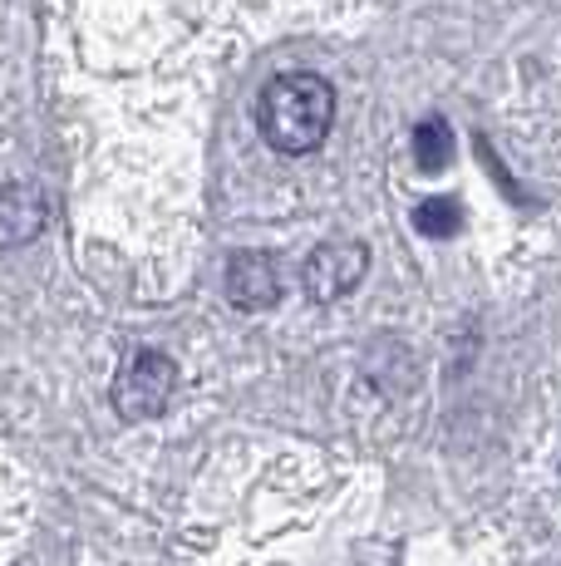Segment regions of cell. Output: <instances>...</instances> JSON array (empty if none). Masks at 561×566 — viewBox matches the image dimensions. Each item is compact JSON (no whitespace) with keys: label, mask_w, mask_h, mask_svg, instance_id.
<instances>
[{"label":"cell","mask_w":561,"mask_h":566,"mask_svg":"<svg viewBox=\"0 0 561 566\" xmlns=\"http://www.w3.org/2000/svg\"><path fill=\"white\" fill-rule=\"evenodd\" d=\"M330 124H336V90H330V80H320L310 70L276 74L256 99V128L286 158L316 154L326 144Z\"/></svg>","instance_id":"obj_1"},{"label":"cell","mask_w":561,"mask_h":566,"mask_svg":"<svg viewBox=\"0 0 561 566\" xmlns=\"http://www.w3.org/2000/svg\"><path fill=\"white\" fill-rule=\"evenodd\" d=\"M172 389H178V365L163 350H134L114 379V409L124 423L158 419L172 405Z\"/></svg>","instance_id":"obj_2"},{"label":"cell","mask_w":561,"mask_h":566,"mask_svg":"<svg viewBox=\"0 0 561 566\" xmlns=\"http://www.w3.org/2000/svg\"><path fill=\"white\" fill-rule=\"evenodd\" d=\"M364 271H370V252H364V242H320L316 252L306 256V271H300V286H306V296L316 301V306H336L345 301L354 286L364 281Z\"/></svg>","instance_id":"obj_3"},{"label":"cell","mask_w":561,"mask_h":566,"mask_svg":"<svg viewBox=\"0 0 561 566\" xmlns=\"http://www.w3.org/2000/svg\"><path fill=\"white\" fill-rule=\"evenodd\" d=\"M226 301L236 311H272L280 301V261L272 252H236L226 261Z\"/></svg>","instance_id":"obj_4"},{"label":"cell","mask_w":561,"mask_h":566,"mask_svg":"<svg viewBox=\"0 0 561 566\" xmlns=\"http://www.w3.org/2000/svg\"><path fill=\"white\" fill-rule=\"evenodd\" d=\"M50 202L35 182H10L0 188V247H25L45 232Z\"/></svg>","instance_id":"obj_5"},{"label":"cell","mask_w":561,"mask_h":566,"mask_svg":"<svg viewBox=\"0 0 561 566\" xmlns=\"http://www.w3.org/2000/svg\"><path fill=\"white\" fill-rule=\"evenodd\" d=\"M414 158H419V168L424 172H444L448 163H453V128H448V118H424V124L414 128Z\"/></svg>","instance_id":"obj_6"},{"label":"cell","mask_w":561,"mask_h":566,"mask_svg":"<svg viewBox=\"0 0 561 566\" xmlns=\"http://www.w3.org/2000/svg\"><path fill=\"white\" fill-rule=\"evenodd\" d=\"M414 227L424 237H438V242H444V237H453L463 227V207L453 198H428V202L414 207Z\"/></svg>","instance_id":"obj_7"}]
</instances>
